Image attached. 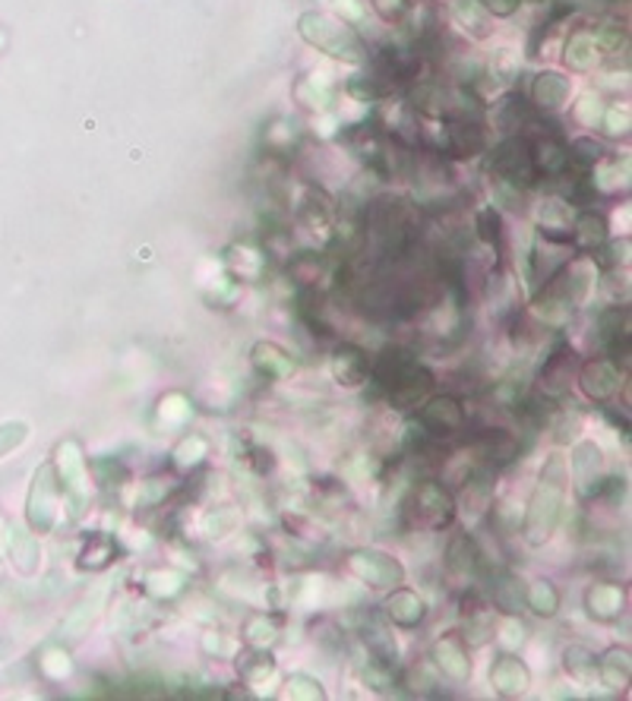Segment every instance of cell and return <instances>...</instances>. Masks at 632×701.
Wrapping results in <instances>:
<instances>
[{
  "instance_id": "03108f58",
  "label": "cell",
  "mask_w": 632,
  "mask_h": 701,
  "mask_svg": "<svg viewBox=\"0 0 632 701\" xmlns=\"http://www.w3.org/2000/svg\"><path fill=\"white\" fill-rule=\"evenodd\" d=\"M7 534H10V521L0 515V556H7Z\"/></svg>"
},
{
  "instance_id": "7a4b0ae2",
  "label": "cell",
  "mask_w": 632,
  "mask_h": 701,
  "mask_svg": "<svg viewBox=\"0 0 632 701\" xmlns=\"http://www.w3.org/2000/svg\"><path fill=\"white\" fill-rule=\"evenodd\" d=\"M569 493V462L563 452H554L540 465L535 493L528 496V506L522 509V538L532 546H544L554 538L563 509H567Z\"/></svg>"
},
{
  "instance_id": "b9f144b4",
  "label": "cell",
  "mask_w": 632,
  "mask_h": 701,
  "mask_svg": "<svg viewBox=\"0 0 632 701\" xmlns=\"http://www.w3.org/2000/svg\"><path fill=\"white\" fill-rule=\"evenodd\" d=\"M474 231H477V241H481L484 247H490L494 256L506 254V227L500 212H497L494 206H484V209L474 216Z\"/></svg>"
},
{
  "instance_id": "8fae6325",
  "label": "cell",
  "mask_w": 632,
  "mask_h": 701,
  "mask_svg": "<svg viewBox=\"0 0 632 701\" xmlns=\"http://www.w3.org/2000/svg\"><path fill=\"white\" fill-rule=\"evenodd\" d=\"M575 380L582 385L585 398L595 402V405H607V402H613L620 392H627V373H623L620 364L610 360V357H592L588 364L579 367Z\"/></svg>"
},
{
  "instance_id": "ee69618b",
  "label": "cell",
  "mask_w": 632,
  "mask_h": 701,
  "mask_svg": "<svg viewBox=\"0 0 632 701\" xmlns=\"http://www.w3.org/2000/svg\"><path fill=\"white\" fill-rule=\"evenodd\" d=\"M156 415L165 430H181V427H187L190 417H193V402L184 392H168V395L158 398Z\"/></svg>"
},
{
  "instance_id": "e0dca14e",
  "label": "cell",
  "mask_w": 632,
  "mask_h": 701,
  "mask_svg": "<svg viewBox=\"0 0 632 701\" xmlns=\"http://www.w3.org/2000/svg\"><path fill=\"white\" fill-rule=\"evenodd\" d=\"M361 641L370 654V661L386 664V667H399V644L392 636V623L386 619L382 610H367L361 619Z\"/></svg>"
},
{
  "instance_id": "6da1fadb",
  "label": "cell",
  "mask_w": 632,
  "mask_h": 701,
  "mask_svg": "<svg viewBox=\"0 0 632 701\" xmlns=\"http://www.w3.org/2000/svg\"><path fill=\"white\" fill-rule=\"evenodd\" d=\"M386 395L389 408L396 411H414L430 392H434V373L417 360V354L402 345H389L370 360V380Z\"/></svg>"
},
{
  "instance_id": "3957f363",
  "label": "cell",
  "mask_w": 632,
  "mask_h": 701,
  "mask_svg": "<svg viewBox=\"0 0 632 701\" xmlns=\"http://www.w3.org/2000/svg\"><path fill=\"white\" fill-rule=\"evenodd\" d=\"M402 525L409 531H446L455 521V493L442 480H417L402 500Z\"/></svg>"
},
{
  "instance_id": "be15d7a7",
  "label": "cell",
  "mask_w": 632,
  "mask_h": 701,
  "mask_svg": "<svg viewBox=\"0 0 632 701\" xmlns=\"http://www.w3.org/2000/svg\"><path fill=\"white\" fill-rule=\"evenodd\" d=\"M490 73L497 76V79H503V83H509L515 73H519V61L512 58V51H500L497 58H494V64H490Z\"/></svg>"
},
{
  "instance_id": "94428289",
  "label": "cell",
  "mask_w": 632,
  "mask_h": 701,
  "mask_svg": "<svg viewBox=\"0 0 632 701\" xmlns=\"http://www.w3.org/2000/svg\"><path fill=\"white\" fill-rule=\"evenodd\" d=\"M497 632H500V644H503L506 651H512V648H519L522 641H525V626L522 623H515V616H509L503 626H497Z\"/></svg>"
},
{
  "instance_id": "f1b7e54d",
  "label": "cell",
  "mask_w": 632,
  "mask_h": 701,
  "mask_svg": "<svg viewBox=\"0 0 632 701\" xmlns=\"http://www.w3.org/2000/svg\"><path fill=\"white\" fill-rule=\"evenodd\" d=\"M632 676V654L630 648H607L598 657V686L610 689V692H623L630 686Z\"/></svg>"
},
{
  "instance_id": "6f0895ef",
  "label": "cell",
  "mask_w": 632,
  "mask_h": 701,
  "mask_svg": "<svg viewBox=\"0 0 632 701\" xmlns=\"http://www.w3.org/2000/svg\"><path fill=\"white\" fill-rule=\"evenodd\" d=\"M29 436V427L23 420H10V423H0V458L10 455L13 448H20Z\"/></svg>"
},
{
  "instance_id": "f35d334b",
  "label": "cell",
  "mask_w": 632,
  "mask_h": 701,
  "mask_svg": "<svg viewBox=\"0 0 632 701\" xmlns=\"http://www.w3.org/2000/svg\"><path fill=\"white\" fill-rule=\"evenodd\" d=\"M567 64L572 70H579V73H588V70H595L600 64V58H604V51L598 48V41H595V35L592 33H575L567 41Z\"/></svg>"
},
{
  "instance_id": "11a10c76",
  "label": "cell",
  "mask_w": 632,
  "mask_h": 701,
  "mask_svg": "<svg viewBox=\"0 0 632 701\" xmlns=\"http://www.w3.org/2000/svg\"><path fill=\"white\" fill-rule=\"evenodd\" d=\"M598 250L604 254L600 259H604V266H607V269H627V266H630V250H632L630 237L604 241Z\"/></svg>"
},
{
  "instance_id": "6125c7cd",
  "label": "cell",
  "mask_w": 632,
  "mask_h": 701,
  "mask_svg": "<svg viewBox=\"0 0 632 701\" xmlns=\"http://www.w3.org/2000/svg\"><path fill=\"white\" fill-rule=\"evenodd\" d=\"M370 3L386 23H399L409 13V0H370Z\"/></svg>"
},
{
  "instance_id": "ac0fdd59",
  "label": "cell",
  "mask_w": 632,
  "mask_h": 701,
  "mask_svg": "<svg viewBox=\"0 0 632 701\" xmlns=\"http://www.w3.org/2000/svg\"><path fill=\"white\" fill-rule=\"evenodd\" d=\"M336 262L323 254H297L288 259V275L301 291H329L336 287Z\"/></svg>"
},
{
  "instance_id": "e7e4bbea",
  "label": "cell",
  "mask_w": 632,
  "mask_h": 701,
  "mask_svg": "<svg viewBox=\"0 0 632 701\" xmlns=\"http://www.w3.org/2000/svg\"><path fill=\"white\" fill-rule=\"evenodd\" d=\"M203 648H206L209 654H228V651H231V641L224 636H216V632H206V636H203Z\"/></svg>"
},
{
  "instance_id": "cb8c5ba5",
  "label": "cell",
  "mask_w": 632,
  "mask_h": 701,
  "mask_svg": "<svg viewBox=\"0 0 632 701\" xmlns=\"http://www.w3.org/2000/svg\"><path fill=\"white\" fill-rule=\"evenodd\" d=\"M336 202L326 196L323 190H304V196L297 199V206H294V219L301 227H307V231H314V234H329L332 231V224H336Z\"/></svg>"
},
{
  "instance_id": "ffe728a7",
  "label": "cell",
  "mask_w": 632,
  "mask_h": 701,
  "mask_svg": "<svg viewBox=\"0 0 632 701\" xmlns=\"http://www.w3.org/2000/svg\"><path fill=\"white\" fill-rule=\"evenodd\" d=\"M490 686H494V692L500 699H522L528 692V686H532V669L512 651H503L490 664Z\"/></svg>"
},
{
  "instance_id": "44dd1931",
  "label": "cell",
  "mask_w": 632,
  "mask_h": 701,
  "mask_svg": "<svg viewBox=\"0 0 632 701\" xmlns=\"http://www.w3.org/2000/svg\"><path fill=\"white\" fill-rule=\"evenodd\" d=\"M382 613L399 629H417L427 619V601L411 588H389V598L382 601Z\"/></svg>"
},
{
  "instance_id": "ab89813d",
  "label": "cell",
  "mask_w": 632,
  "mask_h": 701,
  "mask_svg": "<svg viewBox=\"0 0 632 701\" xmlns=\"http://www.w3.org/2000/svg\"><path fill=\"white\" fill-rule=\"evenodd\" d=\"M560 604H563L560 588H557L550 578H537V581L528 585V591H525V606H528L535 616L550 619V616H557V613H560Z\"/></svg>"
},
{
  "instance_id": "4fadbf2b",
  "label": "cell",
  "mask_w": 632,
  "mask_h": 701,
  "mask_svg": "<svg viewBox=\"0 0 632 701\" xmlns=\"http://www.w3.org/2000/svg\"><path fill=\"white\" fill-rule=\"evenodd\" d=\"M575 373H579V357L569 345H557L544 357L540 370H537V385L535 392H540L544 398L550 402H563L569 395V389L575 383Z\"/></svg>"
},
{
  "instance_id": "8d00e7d4",
  "label": "cell",
  "mask_w": 632,
  "mask_h": 701,
  "mask_svg": "<svg viewBox=\"0 0 632 701\" xmlns=\"http://www.w3.org/2000/svg\"><path fill=\"white\" fill-rule=\"evenodd\" d=\"M563 669L579 686H598V657L585 644H569L563 651Z\"/></svg>"
},
{
  "instance_id": "816d5d0a",
  "label": "cell",
  "mask_w": 632,
  "mask_h": 701,
  "mask_svg": "<svg viewBox=\"0 0 632 701\" xmlns=\"http://www.w3.org/2000/svg\"><path fill=\"white\" fill-rule=\"evenodd\" d=\"M279 696L291 701H323L326 699V689H323V682H319L316 676H311V673H291V676L284 679V689Z\"/></svg>"
},
{
  "instance_id": "d4e9b609",
  "label": "cell",
  "mask_w": 632,
  "mask_h": 701,
  "mask_svg": "<svg viewBox=\"0 0 632 701\" xmlns=\"http://www.w3.org/2000/svg\"><path fill=\"white\" fill-rule=\"evenodd\" d=\"M585 610L598 623H613L627 610V588L617 581H598L585 591Z\"/></svg>"
},
{
  "instance_id": "5bb4252c",
  "label": "cell",
  "mask_w": 632,
  "mask_h": 701,
  "mask_svg": "<svg viewBox=\"0 0 632 701\" xmlns=\"http://www.w3.org/2000/svg\"><path fill=\"white\" fill-rule=\"evenodd\" d=\"M54 471L63 483V493L83 503L89 496V458L83 452V443L76 436H66L54 448Z\"/></svg>"
},
{
  "instance_id": "9c48e42d",
  "label": "cell",
  "mask_w": 632,
  "mask_h": 701,
  "mask_svg": "<svg viewBox=\"0 0 632 701\" xmlns=\"http://www.w3.org/2000/svg\"><path fill=\"white\" fill-rule=\"evenodd\" d=\"M417 423L434 436V440H449L465 430L469 411L459 395H427L417 408Z\"/></svg>"
},
{
  "instance_id": "681fc988",
  "label": "cell",
  "mask_w": 632,
  "mask_h": 701,
  "mask_svg": "<svg viewBox=\"0 0 632 701\" xmlns=\"http://www.w3.org/2000/svg\"><path fill=\"white\" fill-rule=\"evenodd\" d=\"M462 638L469 641V648H481L487 644L490 638H497V616H494V606H484L477 613L465 616V632Z\"/></svg>"
},
{
  "instance_id": "30bf717a",
  "label": "cell",
  "mask_w": 632,
  "mask_h": 701,
  "mask_svg": "<svg viewBox=\"0 0 632 701\" xmlns=\"http://www.w3.org/2000/svg\"><path fill=\"white\" fill-rule=\"evenodd\" d=\"M442 569H446V578L469 588L474 585L477 575L487 573V556L481 550V543L474 541V534L469 531H459L446 541V550H442Z\"/></svg>"
},
{
  "instance_id": "7dc6e473",
  "label": "cell",
  "mask_w": 632,
  "mask_h": 701,
  "mask_svg": "<svg viewBox=\"0 0 632 701\" xmlns=\"http://www.w3.org/2000/svg\"><path fill=\"white\" fill-rule=\"evenodd\" d=\"M89 475L95 478V483L101 487V490H124L126 483H130V468H126L121 458H93L89 462Z\"/></svg>"
},
{
  "instance_id": "4dcf8cb0",
  "label": "cell",
  "mask_w": 632,
  "mask_h": 701,
  "mask_svg": "<svg viewBox=\"0 0 632 701\" xmlns=\"http://www.w3.org/2000/svg\"><path fill=\"white\" fill-rule=\"evenodd\" d=\"M607 231H610V224H607V219H604L600 212H595V209H582V212L572 219L569 237H572V244L582 247V250H598L600 244L610 237Z\"/></svg>"
},
{
  "instance_id": "8992f818",
  "label": "cell",
  "mask_w": 632,
  "mask_h": 701,
  "mask_svg": "<svg viewBox=\"0 0 632 701\" xmlns=\"http://www.w3.org/2000/svg\"><path fill=\"white\" fill-rule=\"evenodd\" d=\"M490 174H494L497 181H506V184L519 187V190L535 187L540 177H537L535 159H532V143H528L525 133H512L509 139H503V143L494 149V156H490Z\"/></svg>"
},
{
  "instance_id": "5b68a950",
  "label": "cell",
  "mask_w": 632,
  "mask_h": 701,
  "mask_svg": "<svg viewBox=\"0 0 632 701\" xmlns=\"http://www.w3.org/2000/svg\"><path fill=\"white\" fill-rule=\"evenodd\" d=\"M66 496L63 493V483L54 471L51 462H45L35 475H32V487H29V500H26V521H29V531L35 538L41 534H51L58 518H61V500Z\"/></svg>"
},
{
  "instance_id": "680465c9",
  "label": "cell",
  "mask_w": 632,
  "mask_h": 701,
  "mask_svg": "<svg viewBox=\"0 0 632 701\" xmlns=\"http://www.w3.org/2000/svg\"><path fill=\"white\" fill-rule=\"evenodd\" d=\"M557 423H554V433H557V443L567 446L569 440H575V433L582 430V415H569V411H557Z\"/></svg>"
},
{
  "instance_id": "c3c4849f",
  "label": "cell",
  "mask_w": 632,
  "mask_h": 701,
  "mask_svg": "<svg viewBox=\"0 0 632 701\" xmlns=\"http://www.w3.org/2000/svg\"><path fill=\"white\" fill-rule=\"evenodd\" d=\"M181 490V483L174 478H153L146 483H139L136 493V509H161L165 503L174 500V493Z\"/></svg>"
},
{
  "instance_id": "91938a15",
  "label": "cell",
  "mask_w": 632,
  "mask_h": 701,
  "mask_svg": "<svg viewBox=\"0 0 632 701\" xmlns=\"http://www.w3.org/2000/svg\"><path fill=\"white\" fill-rule=\"evenodd\" d=\"M600 111H604L600 98L588 93V96L575 104V121H579V124H585V127H595V124L600 121Z\"/></svg>"
},
{
  "instance_id": "1f68e13d",
  "label": "cell",
  "mask_w": 632,
  "mask_h": 701,
  "mask_svg": "<svg viewBox=\"0 0 632 701\" xmlns=\"http://www.w3.org/2000/svg\"><path fill=\"white\" fill-rule=\"evenodd\" d=\"M572 206L567 199L554 196V199H544L537 206V224H540V234L547 237H560V241H572L569 237V227H572Z\"/></svg>"
},
{
  "instance_id": "9a60e30c",
  "label": "cell",
  "mask_w": 632,
  "mask_h": 701,
  "mask_svg": "<svg viewBox=\"0 0 632 701\" xmlns=\"http://www.w3.org/2000/svg\"><path fill=\"white\" fill-rule=\"evenodd\" d=\"M595 329H598V342L600 348L607 350V357L627 367L632 345V325L627 304H610L607 310H600Z\"/></svg>"
},
{
  "instance_id": "f546056e",
  "label": "cell",
  "mask_w": 632,
  "mask_h": 701,
  "mask_svg": "<svg viewBox=\"0 0 632 701\" xmlns=\"http://www.w3.org/2000/svg\"><path fill=\"white\" fill-rule=\"evenodd\" d=\"M7 556H10V563L16 566V573L20 575H35L38 573V563H41L38 538L29 534L26 528H20V525H10V534H7Z\"/></svg>"
},
{
  "instance_id": "9f6ffc18",
  "label": "cell",
  "mask_w": 632,
  "mask_h": 701,
  "mask_svg": "<svg viewBox=\"0 0 632 701\" xmlns=\"http://www.w3.org/2000/svg\"><path fill=\"white\" fill-rule=\"evenodd\" d=\"M600 127L607 130L610 136H627L630 133V108L623 104H607L604 111H600Z\"/></svg>"
},
{
  "instance_id": "83f0119b",
  "label": "cell",
  "mask_w": 632,
  "mask_h": 701,
  "mask_svg": "<svg viewBox=\"0 0 632 701\" xmlns=\"http://www.w3.org/2000/svg\"><path fill=\"white\" fill-rule=\"evenodd\" d=\"M288 616L276 613V610H256L244 623H241V638L253 644V648H272L282 638Z\"/></svg>"
},
{
  "instance_id": "74e56055",
  "label": "cell",
  "mask_w": 632,
  "mask_h": 701,
  "mask_svg": "<svg viewBox=\"0 0 632 701\" xmlns=\"http://www.w3.org/2000/svg\"><path fill=\"white\" fill-rule=\"evenodd\" d=\"M143 591L156 601H174L187 591V575L178 569H149L143 575Z\"/></svg>"
},
{
  "instance_id": "60d3db41",
  "label": "cell",
  "mask_w": 632,
  "mask_h": 701,
  "mask_svg": "<svg viewBox=\"0 0 632 701\" xmlns=\"http://www.w3.org/2000/svg\"><path fill=\"white\" fill-rule=\"evenodd\" d=\"M452 16H455V23L472 35V38H477V41L494 33V29H490V26H494V23H490V13L484 10L481 0H455Z\"/></svg>"
},
{
  "instance_id": "e575fe53",
  "label": "cell",
  "mask_w": 632,
  "mask_h": 701,
  "mask_svg": "<svg viewBox=\"0 0 632 701\" xmlns=\"http://www.w3.org/2000/svg\"><path fill=\"white\" fill-rule=\"evenodd\" d=\"M494 124L503 130V133H522V130H528L532 124V108H528V101L519 96V93H509L497 101V108H494Z\"/></svg>"
},
{
  "instance_id": "db71d44e",
  "label": "cell",
  "mask_w": 632,
  "mask_h": 701,
  "mask_svg": "<svg viewBox=\"0 0 632 701\" xmlns=\"http://www.w3.org/2000/svg\"><path fill=\"white\" fill-rule=\"evenodd\" d=\"M567 146H569V168H579V171L595 168V164L607 156V149L600 146L595 136H582V139L567 143Z\"/></svg>"
},
{
  "instance_id": "7c38bea8",
  "label": "cell",
  "mask_w": 632,
  "mask_h": 701,
  "mask_svg": "<svg viewBox=\"0 0 632 701\" xmlns=\"http://www.w3.org/2000/svg\"><path fill=\"white\" fill-rule=\"evenodd\" d=\"M569 480L575 483V493L582 500H595L600 483L607 478V458L595 440H579L569 452Z\"/></svg>"
},
{
  "instance_id": "bcb514c9",
  "label": "cell",
  "mask_w": 632,
  "mask_h": 701,
  "mask_svg": "<svg viewBox=\"0 0 632 701\" xmlns=\"http://www.w3.org/2000/svg\"><path fill=\"white\" fill-rule=\"evenodd\" d=\"M294 98L297 104L311 108V111H326L332 104V83H326L323 73H314V76H304L297 79L294 86Z\"/></svg>"
},
{
  "instance_id": "ba28073f",
  "label": "cell",
  "mask_w": 632,
  "mask_h": 701,
  "mask_svg": "<svg viewBox=\"0 0 632 701\" xmlns=\"http://www.w3.org/2000/svg\"><path fill=\"white\" fill-rule=\"evenodd\" d=\"M434 121H437V133H434L437 156L477 159L487 149V133L477 121H465V118H434Z\"/></svg>"
},
{
  "instance_id": "7bdbcfd3",
  "label": "cell",
  "mask_w": 632,
  "mask_h": 701,
  "mask_svg": "<svg viewBox=\"0 0 632 701\" xmlns=\"http://www.w3.org/2000/svg\"><path fill=\"white\" fill-rule=\"evenodd\" d=\"M238 528H241V509L238 506H216V509L203 512V518H199V531L209 541H221V538L234 534Z\"/></svg>"
},
{
  "instance_id": "603a6c76",
  "label": "cell",
  "mask_w": 632,
  "mask_h": 701,
  "mask_svg": "<svg viewBox=\"0 0 632 701\" xmlns=\"http://www.w3.org/2000/svg\"><path fill=\"white\" fill-rule=\"evenodd\" d=\"M525 591H528V585L519 578V575L506 573H490V585H487V601L490 606L497 610V613H503V616H519L522 610H525Z\"/></svg>"
},
{
  "instance_id": "484cf974",
  "label": "cell",
  "mask_w": 632,
  "mask_h": 701,
  "mask_svg": "<svg viewBox=\"0 0 632 701\" xmlns=\"http://www.w3.org/2000/svg\"><path fill=\"white\" fill-rule=\"evenodd\" d=\"M234 667H238V676H241L244 686L259 689V686H266V682L276 679L279 661H276V654H272L269 648H253V644H247V648L234 657Z\"/></svg>"
},
{
  "instance_id": "d6a6232c",
  "label": "cell",
  "mask_w": 632,
  "mask_h": 701,
  "mask_svg": "<svg viewBox=\"0 0 632 701\" xmlns=\"http://www.w3.org/2000/svg\"><path fill=\"white\" fill-rule=\"evenodd\" d=\"M569 79L563 73H554V70H547V73H540L535 76V86H532V101H535L540 111H557V108H563L569 98Z\"/></svg>"
},
{
  "instance_id": "f5cc1de1",
  "label": "cell",
  "mask_w": 632,
  "mask_h": 701,
  "mask_svg": "<svg viewBox=\"0 0 632 701\" xmlns=\"http://www.w3.org/2000/svg\"><path fill=\"white\" fill-rule=\"evenodd\" d=\"M101 598H105V594L95 591L93 601H83V604L66 616V623H63V638H83L89 632V626H93L98 610H101Z\"/></svg>"
},
{
  "instance_id": "836d02e7",
  "label": "cell",
  "mask_w": 632,
  "mask_h": 701,
  "mask_svg": "<svg viewBox=\"0 0 632 701\" xmlns=\"http://www.w3.org/2000/svg\"><path fill=\"white\" fill-rule=\"evenodd\" d=\"M114 556H118V541H114V534L95 531V534H89L86 546L80 550L76 566H80L83 573H101V569H108V566L114 563Z\"/></svg>"
},
{
  "instance_id": "f907efd6",
  "label": "cell",
  "mask_w": 632,
  "mask_h": 701,
  "mask_svg": "<svg viewBox=\"0 0 632 701\" xmlns=\"http://www.w3.org/2000/svg\"><path fill=\"white\" fill-rule=\"evenodd\" d=\"M238 462L253 471L256 478H266V475H272V468H276V452L269 446H263V443H253V440H244L241 446H238Z\"/></svg>"
},
{
  "instance_id": "4316f807",
  "label": "cell",
  "mask_w": 632,
  "mask_h": 701,
  "mask_svg": "<svg viewBox=\"0 0 632 701\" xmlns=\"http://www.w3.org/2000/svg\"><path fill=\"white\" fill-rule=\"evenodd\" d=\"M266 262L269 256L253 244H234L224 250V272L234 282H259L266 275Z\"/></svg>"
},
{
  "instance_id": "52a82bcc",
  "label": "cell",
  "mask_w": 632,
  "mask_h": 701,
  "mask_svg": "<svg viewBox=\"0 0 632 701\" xmlns=\"http://www.w3.org/2000/svg\"><path fill=\"white\" fill-rule=\"evenodd\" d=\"M345 573L367 585V588H377V591H389V588H399L405 585V566L382 553V550H370V546H361V550H351L345 556Z\"/></svg>"
},
{
  "instance_id": "277c9868",
  "label": "cell",
  "mask_w": 632,
  "mask_h": 701,
  "mask_svg": "<svg viewBox=\"0 0 632 701\" xmlns=\"http://www.w3.org/2000/svg\"><path fill=\"white\" fill-rule=\"evenodd\" d=\"M297 29H301V38L307 45H314L316 51H323L336 61H345V64H364L367 61V45L342 20H332L326 13H304Z\"/></svg>"
},
{
  "instance_id": "d590c367",
  "label": "cell",
  "mask_w": 632,
  "mask_h": 701,
  "mask_svg": "<svg viewBox=\"0 0 632 701\" xmlns=\"http://www.w3.org/2000/svg\"><path fill=\"white\" fill-rule=\"evenodd\" d=\"M206 458H209V440L203 433H184L171 448V465L187 475L199 471Z\"/></svg>"
},
{
  "instance_id": "d6986e66",
  "label": "cell",
  "mask_w": 632,
  "mask_h": 701,
  "mask_svg": "<svg viewBox=\"0 0 632 701\" xmlns=\"http://www.w3.org/2000/svg\"><path fill=\"white\" fill-rule=\"evenodd\" d=\"M329 370H332V380L342 385V389H361L370 380V354L361 348V345H351L342 342L332 350V360H329Z\"/></svg>"
},
{
  "instance_id": "2e32d148",
  "label": "cell",
  "mask_w": 632,
  "mask_h": 701,
  "mask_svg": "<svg viewBox=\"0 0 632 701\" xmlns=\"http://www.w3.org/2000/svg\"><path fill=\"white\" fill-rule=\"evenodd\" d=\"M430 664L455 686L469 682L472 679V654H469V641L462 638V632H446V636L437 638L430 648Z\"/></svg>"
},
{
  "instance_id": "7402d4cb",
  "label": "cell",
  "mask_w": 632,
  "mask_h": 701,
  "mask_svg": "<svg viewBox=\"0 0 632 701\" xmlns=\"http://www.w3.org/2000/svg\"><path fill=\"white\" fill-rule=\"evenodd\" d=\"M251 364L253 370L263 380H269V383H284V380H291L297 373L294 357L282 345H276V342H256L251 348Z\"/></svg>"
},
{
  "instance_id": "f6af8a7d",
  "label": "cell",
  "mask_w": 632,
  "mask_h": 701,
  "mask_svg": "<svg viewBox=\"0 0 632 701\" xmlns=\"http://www.w3.org/2000/svg\"><path fill=\"white\" fill-rule=\"evenodd\" d=\"M38 673H41L48 682H63V679H70V676H73L70 651H66L63 644H58V641L45 644V648L38 651Z\"/></svg>"
}]
</instances>
